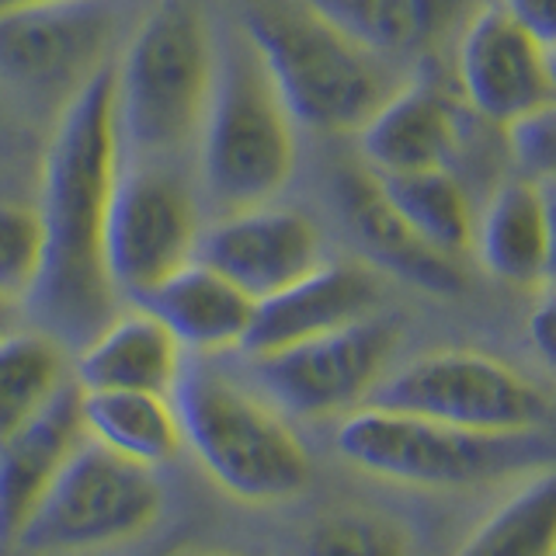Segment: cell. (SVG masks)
I'll return each instance as SVG.
<instances>
[{
	"label": "cell",
	"instance_id": "6da1fadb",
	"mask_svg": "<svg viewBox=\"0 0 556 556\" xmlns=\"http://www.w3.org/2000/svg\"><path fill=\"white\" fill-rule=\"evenodd\" d=\"M118 170L122 139L109 63L63 101L42 161L46 257L28 303L42 334L77 352L115 320L118 289L104 265V226Z\"/></svg>",
	"mask_w": 556,
	"mask_h": 556
},
{
	"label": "cell",
	"instance_id": "7a4b0ae2",
	"mask_svg": "<svg viewBox=\"0 0 556 556\" xmlns=\"http://www.w3.org/2000/svg\"><path fill=\"white\" fill-rule=\"evenodd\" d=\"M275 80L295 126L358 132L404 77L309 0H243L237 25Z\"/></svg>",
	"mask_w": 556,
	"mask_h": 556
},
{
	"label": "cell",
	"instance_id": "3957f363",
	"mask_svg": "<svg viewBox=\"0 0 556 556\" xmlns=\"http://www.w3.org/2000/svg\"><path fill=\"white\" fill-rule=\"evenodd\" d=\"M216 46L199 0H156L143 14L112 63L122 150L164 161L195 147L216 80Z\"/></svg>",
	"mask_w": 556,
	"mask_h": 556
},
{
	"label": "cell",
	"instance_id": "277c9868",
	"mask_svg": "<svg viewBox=\"0 0 556 556\" xmlns=\"http://www.w3.org/2000/svg\"><path fill=\"white\" fill-rule=\"evenodd\" d=\"M195 150L202 188L226 216L268 205L295 170V118L240 28L216 46V80Z\"/></svg>",
	"mask_w": 556,
	"mask_h": 556
},
{
	"label": "cell",
	"instance_id": "5b68a950",
	"mask_svg": "<svg viewBox=\"0 0 556 556\" xmlns=\"http://www.w3.org/2000/svg\"><path fill=\"white\" fill-rule=\"evenodd\" d=\"M170 390L188 439L233 494L278 497L306 480L309 459L295 434L216 365H188Z\"/></svg>",
	"mask_w": 556,
	"mask_h": 556
},
{
	"label": "cell",
	"instance_id": "8992f818",
	"mask_svg": "<svg viewBox=\"0 0 556 556\" xmlns=\"http://www.w3.org/2000/svg\"><path fill=\"white\" fill-rule=\"evenodd\" d=\"M199 202L178 174L156 161L118 170L104 226V265L118 292L143 300L199 257Z\"/></svg>",
	"mask_w": 556,
	"mask_h": 556
},
{
	"label": "cell",
	"instance_id": "52a82bcc",
	"mask_svg": "<svg viewBox=\"0 0 556 556\" xmlns=\"http://www.w3.org/2000/svg\"><path fill=\"white\" fill-rule=\"evenodd\" d=\"M521 431H473L414 414L362 410L341 428V452L358 466L410 483L463 486L526 463Z\"/></svg>",
	"mask_w": 556,
	"mask_h": 556
},
{
	"label": "cell",
	"instance_id": "ba28073f",
	"mask_svg": "<svg viewBox=\"0 0 556 556\" xmlns=\"http://www.w3.org/2000/svg\"><path fill=\"white\" fill-rule=\"evenodd\" d=\"M156 511V483L139 459L104 442L74 448L22 526L31 549L91 546L129 535Z\"/></svg>",
	"mask_w": 556,
	"mask_h": 556
},
{
	"label": "cell",
	"instance_id": "9c48e42d",
	"mask_svg": "<svg viewBox=\"0 0 556 556\" xmlns=\"http://www.w3.org/2000/svg\"><path fill=\"white\" fill-rule=\"evenodd\" d=\"M369 404L473 431H529L549 414L546 396L529 379L473 352H439L414 362L376 390Z\"/></svg>",
	"mask_w": 556,
	"mask_h": 556
},
{
	"label": "cell",
	"instance_id": "30bf717a",
	"mask_svg": "<svg viewBox=\"0 0 556 556\" xmlns=\"http://www.w3.org/2000/svg\"><path fill=\"white\" fill-rule=\"evenodd\" d=\"M122 11L115 0H66L0 14V74L17 91L66 101L112 63Z\"/></svg>",
	"mask_w": 556,
	"mask_h": 556
},
{
	"label": "cell",
	"instance_id": "8fae6325",
	"mask_svg": "<svg viewBox=\"0 0 556 556\" xmlns=\"http://www.w3.org/2000/svg\"><path fill=\"white\" fill-rule=\"evenodd\" d=\"M400 344V324L362 317L254 358L257 382L292 414H330L365 396Z\"/></svg>",
	"mask_w": 556,
	"mask_h": 556
},
{
	"label": "cell",
	"instance_id": "7c38bea8",
	"mask_svg": "<svg viewBox=\"0 0 556 556\" xmlns=\"http://www.w3.org/2000/svg\"><path fill=\"white\" fill-rule=\"evenodd\" d=\"M456 80L463 101L494 126L549 109L556 94L553 42L483 4L456 35Z\"/></svg>",
	"mask_w": 556,
	"mask_h": 556
},
{
	"label": "cell",
	"instance_id": "4fadbf2b",
	"mask_svg": "<svg viewBox=\"0 0 556 556\" xmlns=\"http://www.w3.org/2000/svg\"><path fill=\"white\" fill-rule=\"evenodd\" d=\"M199 261L226 275L251 300L289 289L324 265V237L317 223L295 208L254 205L230 213L199 240Z\"/></svg>",
	"mask_w": 556,
	"mask_h": 556
},
{
	"label": "cell",
	"instance_id": "5bb4252c",
	"mask_svg": "<svg viewBox=\"0 0 556 556\" xmlns=\"http://www.w3.org/2000/svg\"><path fill=\"white\" fill-rule=\"evenodd\" d=\"M334 202L348 237L376 268L434 295H459L466 289L459 257L434 251L431 243L417 237L382 195L376 174L365 164L341 167L334 174Z\"/></svg>",
	"mask_w": 556,
	"mask_h": 556
},
{
	"label": "cell",
	"instance_id": "9a60e30c",
	"mask_svg": "<svg viewBox=\"0 0 556 556\" xmlns=\"http://www.w3.org/2000/svg\"><path fill=\"white\" fill-rule=\"evenodd\" d=\"M379 303V278L362 265H324L303 275L289 289L254 303V317L240 348L251 355H268L278 348L300 344L327 330L348 327L369 317Z\"/></svg>",
	"mask_w": 556,
	"mask_h": 556
},
{
	"label": "cell",
	"instance_id": "2e32d148",
	"mask_svg": "<svg viewBox=\"0 0 556 556\" xmlns=\"http://www.w3.org/2000/svg\"><path fill=\"white\" fill-rule=\"evenodd\" d=\"M459 139V101L434 80H404L358 126V150L372 174L448 167Z\"/></svg>",
	"mask_w": 556,
	"mask_h": 556
},
{
	"label": "cell",
	"instance_id": "e0dca14e",
	"mask_svg": "<svg viewBox=\"0 0 556 556\" xmlns=\"http://www.w3.org/2000/svg\"><path fill=\"white\" fill-rule=\"evenodd\" d=\"M379 60L404 70L456 39L477 0H309Z\"/></svg>",
	"mask_w": 556,
	"mask_h": 556
},
{
	"label": "cell",
	"instance_id": "ac0fdd59",
	"mask_svg": "<svg viewBox=\"0 0 556 556\" xmlns=\"http://www.w3.org/2000/svg\"><path fill=\"white\" fill-rule=\"evenodd\" d=\"M553 181H504L473 226L480 265L511 286H539L553 265Z\"/></svg>",
	"mask_w": 556,
	"mask_h": 556
},
{
	"label": "cell",
	"instance_id": "d6986e66",
	"mask_svg": "<svg viewBox=\"0 0 556 556\" xmlns=\"http://www.w3.org/2000/svg\"><path fill=\"white\" fill-rule=\"evenodd\" d=\"M80 425V390L66 382L42 414H35L8 442H0V535L4 539L22 532L31 508L74 452Z\"/></svg>",
	"mask_w": 556,
	"mask_h": 556
},
{
	"label": "cell",
	"instance_id": "ffe728a7",
	"mask_svg": "<svg viewBox=\"0 0 556 556\" xmlns=\"http://www.w3.org/2000/svg\"><path fill=\"white\" fill-rule=\"evenodd\" d=\"M139 303L178 338V344L202 348V352L240 344L254 317L251 295L199 257L164 278Z\"/></svg>",
	"mask_w": 556,
	"mask_h": 556
},
{
	"label": "cell",
	"instance_id": "44dd1931",
	"mask_svg": "<svg viewBox=\"0 0 556 556\" xmlns=\"http://www.w3.org/2000/svg\"><path fill=\"white\" fill-rule=\"evenodd\" d=\"M178 338L150 309L115 317L80 355V390L167 393L181 372Z\"/></svg>",
	"mask_w": 556,
	"mask_h": 556
},
{
	"label": "cell",
	"instance_id": "7402d4cb",
	"mask_svg": "<svg viewBox=\"0 0 556 556\" xmlns=\"http://www.w3.org/2000/svg\"><path fill=\"white\" fill-rule=\"evenodd\" d=\"M376 181L404 223L434 251L459 257L473 248V199L448 167L376 174Z\"/></svg>",
	"mask_w": 556,
	"mask_h": 556
},
{
	"label": "cell",
	"instance_id": "603a6c76",
	"mask_svg": "<svg viewBox=\"0 0 556 556\" xmlns=\"http://www.w3.org/2000/svg\"><path fill=\"white\" fill-rule=\"evenodd\" d=\"M80 417L98 442L139 463H161L178 448V417L164 393L143 390H84Z\"/></svg>",
	"mask_w": 556,
	"mask_h": 556
},
{
	"label": "cell",
	"instance_id": "cb8c5ba5",
	"mask_svg": "<svg viewBox=\"0 0 556 556\" xmlns=\"http://www.w3.org/2000/svg\"><path fill=\"white\" fill-rule=\"evenodd\" d=\"M66 387L63 344L49 334L0 338V442L42 414Z\"/></svg>",
	"mask_w": 556,
	"mask_h": 556
},
{
	"label": "cell",
	"instance_id": "d4e9b609",
	"mask_svg": "<svg viewBox=\"0 0 556 556\" xmlns=\"http://www.w3.org/2000/svg\"><path fill=\"white\" fill-rule=\"evenodd\" d=\"M556 539V483L546 477L501 511L463 556H553Z\"/></svg>",
	"mask_w": 556,
	"mask_h": 556
},
{
	"label": "cell",
	"instance_id": "484cf974",
	"mask_svg": "<svg viewBox=\"0 0 556 556\" xmlns=\"http://www.w3.org/2000/svg\"><path fill=\"white\" fill-rule=\"evenodd\" d=\"M46 233L39 208L0 199V292L25 300L39 282Z\"/></svg>",
	"mask_w": 556,
	"mask_h": 556
},
{
	"label": "cell",
	"instance_id": "4316f807",
	"mask_svg": "<svg viewBox=\"0 0 556 556\" xmlns=\"http://www.w3.org/2000/svg\"><path fill=\"white\" fill-rule=\"evenodd\" d=\"M306 556H410L404 535L369 515L330 518L309 535Z\"/></svg>",
	"mask_w": 556,
	"mask_h": 556
},
{
	"label": "cell",
	"instance_id": "83f0119b",
	"mask_svg": "<svg viewBox=\"0 0 556 556\" xmlns=\"http://www.w3.org/2000/svg\"><path fill=\"white\" fill-rule=\"evenodd\" d=\"M553 126H556L553 104H549V109L521 115V118L508 122V126H501L504 129V143H508V153L521 167V178L553 181V153H556V129Z\"/></svg>",
	"mask_w": 556,
	"mask_h": 556
},
{
	"label": "cell",
	"instance_id": "f1b7e54d",
	"mask_svg": "<svg viewBox=\"0 0 556 556\" xmlns=\"http://www.w3.org/2000/svg\"><path fill=\"white\" fill-rule=\"evenodd\" d=\"M497 8L535 31L539 39L556 42V0H497Z\"/></svg>",
	"mask_w": 556,
	"mask_h": 556
},
{
	"label": "cell",
	"instance_id": "f546056e",
	"mask_svg": "<svg viewBox=\"0 0 556 556\" xmlns=\"http://www.w3.org/2000/svg\"><path fill=\"white\" fill-rule=\"evenodd\" d=\"M553 320H556V313H553V303H543L535 313H532V320H529V330H532V341L535 348L543 352L546 362H553Z\"/></svg>",
	"mask_w": 556,
	"mask_h": 556
},
{
	"label": "cell",
	"instance_id": "4dcf8cb0",
	"mask_svg": "<svg viewBox=\"0 0 556 556\" xmlns=\"http://www.w3.org/2000/svg\"><path fill=\"white\" fill-rule=\"evenodd\" d=\"M14 303H17V300H11V295L0 292V338H8V334H11V324H14Z\"/></svg>",
	"mask_w": 556,
	"mask_h": 556
},
{
	"label": "cell",
	"instance_id": "1f68e13d",
	"mask_svg": "<svg viewBox=\"0 0 556 556\" xmlns=\"http://www.w3.org/2000/svg\"><path fill=\"white\" fill-rule=\"evenodd\" d=\"M39 4H66V0H0V14L17 8H39Z\"/></svg>",
	"mask_w": 556,
	"mask_h": 556
},
{
	"label": "cell",
	"instance_id": "d6a6232c",
	"mask_svg": "<svg viewBox=\"0 0 556 556\" xmlns=\"http://www.w3.org/2000/svg\"><path fill=\"white\" fill-rule=\"evenodd\" d=\"M4 129H8V122H4V112H0V136H4Z\"/></svg>",
	"mask_w": 556,
	"mask_h": 556
},
{
	"label": "cell",
	"instance_id": "836d02e7",
	"mask_svg": "<svg viewBox=\"0 0 556 556\" xmlns=\"http://www.w3.org/2000/svg\"><path fill=\"white\" fill-rule=\"evenodd\" d=\"M216 556H219V553H216Z\"/></svg>",
	"mask_w": 556,
	"mask_h": 556
}]
</instances>
